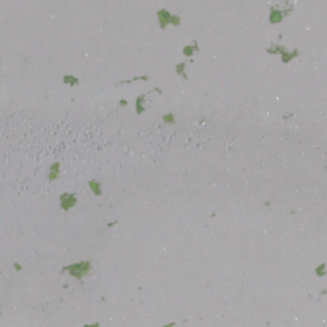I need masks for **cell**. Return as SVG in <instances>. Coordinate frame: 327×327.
Returning <instances> with one entry per match:
<instances>
[{"instance_id":"obj_1","label":"cell","mask_w":327,"mask_h":327,"mask_svg":"<svg viewBox=\"0 0 327 327\" xmlns=\"http://www.w3.org/2000/svg\"><path fill=\"white\" fill-rule=\"evenodd\" d=\"M90 267H91V263L88 261H83V262H78V263L64 267L63 271H68L75 279H82L90 271Z\"/></svg>"},{"instance_id":"obj_2","label":"cell","mask_w":327,"mask_h":327,"mask_svg":"<svg viewBox=\"0 0 327 327\" xmlns=\"http://www.w3.org/2000/svg\"><path fill=\"white\" fill-rule=\"evenodd\" d=\"M267 52L268 54H275V52H279V54H281V57H282V62L284 63H289L293 57H295L299 52H298V50H294V52H289L286 49H284V47H281V46H277V45H272V47H270V49H267Z\"/></svg>"},{"instance_id":"obj_3","label":"cell","mask_w":327,"mask_h":327,"mask_svg":"<svg viewBox=\"0 0 327 327\" xmlns=\"http://www.w3.org/2000/svg\"><path fill=\"white\" fill-rule=\"evenodd\" d=\"M77 203V198L74 194H69V193H64L60 196V206L63 210H69L70 207H73Z\"/></svg>"},{"instance_id":"obj_4","label":"cell","mask_w":327,"mask_h":327,"mask_svg":"<svg viewBox=\"0 0 327 327\" xmlns=\"http://www.w3.org/2000/svg\"><path fill=\"white\" fill-rule=\"evenodd\" d=\"M157 17H159V21H160V27L161 28H165L169 23H171V14L166 10V9H161L157 12Z\"/></svg>"},{"instance_id":"obj_5","label":"cell","mask_w":327,"mask_h":327,"mask_svg":"<svg viewBox=\"0 0 327 327\" xmlns=\"http://www.w3.org/2000/svg\"><path fill=\"white\" fill-rule=\"evenodd\" d=\"M282 21V13L281 10H277V9H272L271 13H270V22L272 25L275 23H279Z\"/></svg>"},{"instance_id":"obj_6","label":"cell","mask_w":327,"mask_h":327,"mask_svg":"<svg viewBox=\"0 0 327 327\" xmlns=\"http://www.w3.org/2000/svg\"><path fill=\"white\" fill-rule=\"evenodd\" d=\"M90 188H91V190L93 192L96 196H100V194H101V184H100L99 182L91 180V182H90Z\"/></svg>"},{"instance_id":"obj_7","label":"cell","mask_w":327,"mask_h":327,"mask_svg":"<svg viewBox=\"0 0 327 327\" xmlns=\"http://www.w3.org/2000/svg\"><path fill=\"white\" fill-rule=\"evenodd\" d=\"M59 169H60L59 162H55V164L50 167V175H49V179H50V180H54V179L57 177V174H59Z\"/></svg>"},{"instance_id":"obj_8","label":"cell","mask_w":327,"mask_h":327,"mask_svg":"<svg viewBox=\"0 0 327 327\" xmlns=\"http://www.w3.org/2000/svg\"><path fill=\"white\" fill-rule=\"evenodd\" d=\"M144 96H146V95H141L137 99V112H138V114H141V112L144 111V106H142L143 102H144Z\"/></svg>"},{"instance_id":"obj_9","label":"cell","mask_w":327,"mask_h":327,"mask_svg":"<svg viewBox=\"0 0 327 327\" xmlns=\"http://www.w3.org/2000/svg\"><path fill=\"white\" fill-rule=\"evenodd\" d=\"M194 50H198V47H197V42H194V46H185V47L183 49V54L187 55V56H190L194 52Z\"/></svg>"},{"instance_id":"obj_10","label":"cell","mask_w":327,"mask_h":327,"mask_svg":"<svg viewBox=\"0 0 327 327\" xmlns=\"http://www.w3.org/2000/svg\"><path fill=\"white\" fill-rule=\"evenodd\" d=\"M63 81H64V83H68V84H72V86L78 83V78H74V77H72V75H65L63 78Z\"/></svg>"},{"instance_id":"obj_11","label":"cell","mask_w":327,"mask_h":327,"mask_svg":"<svg viewBox=\"0 0 327 327\" xmlns=\"http://www.w3.org/2000/svg\"><path fill=\"white\" fill-rule=\"evenodd\" d=\"M184 69H185V63H180V64H178V65L175 67V70H177V73H178V74H180V75H183L184 78L187 79L188 77H187V75L183 73V72H184Z\"/></svg>"},{"instance_id":"obj_12","label":"cell","mask_w":327,"mask_h":327,"mask_svg":"<svg viewBox=\"0 0 327 327\" xmlns=\"http://www.w3.org/2000/svg\"><path fill=\"white\" fill-rule=\"evenodd\" d=\"M316 274L318 276H324V274H326V264L324 263H322L319 267L316 268Z\"/></svg>"},{"instance_id":"obj_13","label":"cell","mask_w":327,"mask_h":327,"mask_svg":"<svg viewBox=\"0 0 327 327\" xmlns=\"http://www.w3.org/2000/svg\"><path fill=\"white\" fill-rule=\"evenodd\" d=\"M162 119H164V122H166V123H174V122H175L174 115H172L171 112H170V114H167V115H165V117H164Z\"/></svg>"},{"instance_id":"obj_14","label":"cell","mask_w":327,"mask_h":327,"mask_svg":"<svg viewBox=\"0 0 327 327\" xmlns=\"http://www.w3.org/2000/svg\"><path fill=\"white\" fill-rule=\"evenodd\" d=\"M14 266H15V270H21V266H19V263H15Z\"/></svg>"},{"instance_id":"obj_15","label":"cell","mask_w":327,"mask_h":327,"mask_svg":"<svg viewBox=\"0 0 327 327\" xmlns=\"http://www.w3.org/2000/svg\"><path fill=\"white\" fill-rule=\"evenodd\" d=\"M120 105H127V101H125V100H122V101H120Z\"/></svg>"}]
</instances>
